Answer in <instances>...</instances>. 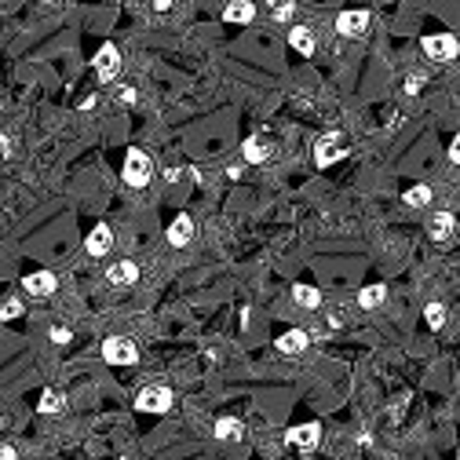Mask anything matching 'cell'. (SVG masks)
Instances as JSON below:
<instances>
[{"instance_id": "obj_8", "label": "cell", "mask_w": 460, "mask_h": 460, "mask_svg": "<svg viewBox=\"0 0 460 460\" xmlns=\"http://www.w3.org/2000/svg\"><path fill=\"white\" fill-rule=\"evenodd\" d=\"M85 253L102 260V256H110L114 253V230L107 223H99L95 230H88V238H85Z\"/></svg>"}, {"instance_id": "obj_7", "label": "cell", "mask_w": 460, "mask_h": 460, "mask_svg": "<svg viewBox=\"0 0 460 460\" xmlns=\"http://www.w3.org/2000/svg\"><path fill=\"white\" fill-rule=\"evenodd\" d=\"M95 73H99L102 85H114V80H117V73H121V52H117L114 44H102V48H99V55H95Z\"/></svg>"}, {"instance_id": "obj_24", "label": "cell", "mask_w": 460, "mask_h": 460, "mask_svg": "<svg viewBox=\"0 0 460 460\" xmlns=\"http://www.w3.org/2000/svg\"><path fill=\"white\" fill-rule=\"evenodd\" d=\"M18 315H23V300H18V296H8L4 303H0V322H11Z\"/></svg>"}, {"instance_id": "obj_33", "label": "cell", "mask_w": 460, "mask_h": 460, "mask_svg": "<svg viewBox=\"0 0 460 460\" xmlns=\"http://www.w3.org/2000/svg\"><path fill=\"white\" fill-rule=\"evenodd\" d=\"M117 99H121V102H135V88H121Z\"/></svg>"}, {"instance_id": "obj_3", "label": "cell", "mask_w": 460, "mask_h": 460, "mask_svg": "<svg viewBox=\"0 0 460 460\" xmlns=\"http://www.w3.org/2000/svg\"><path fill=\"white\" fill-rule=\"evenodd\" d=\"M420 52L431 62H453L460 55V44L453 33H428V37H420Z\"/></svg>"}, {"instance_id": "obj_1", "label": "cell", "mask_w": 460, "mask_h": 460, "mask_svg": "<svg viewBox=\"0 0 460 460\" xmlns=\"http://www.w3.org/2000/svg\"><path fill=\"white\" fill-rule=\"evenodd\" d=\"M121 179L132 186V190H143V186H150L154 179V157L139 150V146H132L128 154H124V169H121Z\"/></svg>"}, {"instance_id": "obj_6", "label": "cell", "mask_w": 460, "mask_h": 460, "mask_svg": "<svg viewBox=\"0 0 460 460\" xmlns=\"http://www.w3.org/2000/svg\"><path fill=\"white\" fill-rule=\"evenodd\" d=\"M337 33L340 37H351V40H358V37H365L369 33V11H340L337 15Z\"/></svg>"}, {"instance_id": "obj_4", "label": "cell", "mask_w": 460, "mask_h": 460, "mask_svg": "<svg viewBox=\"0 0 460 460\" xmlns=\"http://www.w3.org/2000/svg\"><path fill=\"white\" fill-rule=\"evenodd\" d=\"M340 157H347V139L340 132H325L315 143V164L318 169H329V164H337Z\"/></svg>"}, {"instance_id": "obj_17", "label": "cell", "mask_w": 460, "mask_h": 460, "mask_svg": "<svg viewBox=\"0 0 460 460\" xmlns=\"http://www.w3.org/2000/svg\"><path fill=\"white\" fill-rule=\"evenodd\" d=\"M216 438H223V442H238V438H245V424L238 420V416H219L216 420Z\"/></svg>"}, {"instance_id": "obj_19", "label": "cell", "mask_w": 460, "mask_h": 460, "mask_svg": "<svg viewBox=\"0 0 460 460\" xmlns=\"http://www.w3.org/2000/svg\"><path fill=\"white\" fill-rule=\"evenodd\" d=\"M37 409L44 413V416H59L62 409H66V394L55 391V387H48L44 394H40V406H37Z\"/></svg>"}, {"instance_id": "obj_27", "label": "cell", "mask_w": 460, "mask_h": 460, "mask_svg": "<svg viewBox=\"0 0 460 460\" xmlns=\"http://www.w3.org/2000/svg\"><path fill=\"white\" fill-rule=\"evenodd\" d=\"M48 337H52V344H59V347H66V344L73 340V332H70L66 325H52V332H48Z\"/></svg>"}, {"instance_id": "obj_5", "label": "cell", "mask_w": 460, "mask_h": 460, "mask_svg": "<svg viewBox=\"0 0 460 460\" xmlns=\"http://www.w3.org/2000/svg\"><path fill=\"white\" fill-rule=\"evenodd\" d=\"M102 358H107L110 365H135L139 347L128 337H110V340H102Z\"/></svg>"}, {"instance_id": "obj_28", "label": "cell", "mask_w": 460, "mask_h": 460, "mask_svg": "<svg viewBox=\"0 0 460 460\" xmlns=\"http://www.w3.org/2000/svg\"><path fill=\"white\" fill-rule=\"evenodd\" d=\"M449 161H453V164H460V135L449 143Z\"/></svg>"}, {"instance_id": "obj_37", "label": "cell", "mask_w": 460, "mask_h": 460, "mask_svg": "<svg viewBox=\"0 0 460 460\" xmlns=\"http://www.w3.org/2000/svg\"><path fill=\"white\" fill-rule=\"evenodd\" d=\"M456 460H460V453H456Z\"/></svg>"}, {"instance_id": "obj_16", "label": "cell", "mask_w": 460, "mask_h": 460, "mask_svg": "<svg viewBox=\"0 0 460 460\" xmlns=\"http://www.w3.org/2000/svg\"><path fill=\"white\" fill-rule=\"evenodd\" d=\"M241 157H245L248 164H263V161L270 157V143H267V139H260V135L245 139V143H241Z\"/></svg>"}, {"instance_id": "obj_9", "label": "cell", "mask_w": 460, "mask_h": 460, "mask_svg": "<svg viewBox=\"0 0 460 460\" xmlns=\"http://www.w3.org/2000/svg\"><path fill=\"white\" fill-rule=\"evenodd\" d=\"M107 282L114 289H124V285H135L139 282V263L135 260H114L107 267Z\"/></svg>"}, {"instance_id": "obj_11", "label": "cell", "mask_w": 460, "mask_h": 460, "mask_svg": "<svg viewBox=\"0 0 460 460\" xmlns=\"http://www.w3.org/2000/svg\"><path fill=\"white\" fill-rule=\"evenodd\" d=\"M253 18H256L253 0H230V4L223 8V23H230V26H248Z\"/></svg>"}, {"instance_id": "obj_35", "label": "cell", "mask_w": 460, "mask_h": 460, "mask_svg": "<svg viewBox=\"0 0 460 460\" xmlns=\"http://www.w3.org/2000/svg\"><path fill=\"white\" fill-rule=\"evenodd\" d=\"M267 4H270V8H274V4H282V0H267Z\"/></svg>"}, {"instance_id": "obj_22", "label": "cell", "mask_w": 460, "mask_h": 460, "mask_svg": "<svg viewBox=\"0 0 460 460\" xmlns=\"http://www.w3.org/2000/svg\"><path fill=\"white\" fill-rule=\"evenodd\" d=\"M409 208H428L431 201H435V194H431V186L428 183H416V186H409L406 190V198H402Z\"/></svg>"}, {"instance_id": "obj_20", "label": "cell", "mask_w": 460, "mask_h": 460, "mask_svg": "<svg viewBox=\"0 0 460 460\" xmlns=\"http://www.w3.org/2000/svg\"><path fill=\"white\" fill-rule=\"evenodd\" d=\"M384 300H387V285H365L362 292H358V303L365 307V310H376V307H384Z\"/></svg>"}, {"instance_id": "obj_14", "label": "cell", "mask_w": 460, "mask_h": 460, "mask_svg": "<svg viewBox=\"0 0 460 460\" xmlns=\"http://www.w3.org/2000/svg\"><path fill=\"white\" fill-rule=\"evenodd\" d=\"M453 230H456V219L449 216V212H435L431 216V223H428V234H431V241H449L453 238Z\"/></svg>"}, {"instance_id": "obj_23", "label": "cell", "mask_w": 460, "mask_h": 460, "mask_svg": "<svg viewBox=\"0 0 460 460\" xmlns=\"http://www.w3.org/2000/svg\"><path fill=\"white\" fill-rule=\"evenodd\" d=\"M424 318H428L431 329H442L446 325V303H428L424 307Z\"/></svg>"}, {"instance_id": "obj_15", "label": "cell", "mask_w": 460, "mask_h": 460, "mask_svg": "<svg viewBox=\"0 0 460 460\" xmlns=\"http://www.w3.org/2000/svg\"><path fill=\"white\" fill-rule=\"evenodd\" d=\"M274 347H278L282 354H292V358H296V354L307 351V332H303V329H289V332H282V337H278Z\"/></svg>"}, {"instance_id": "obj_18", "label": "cell", "mask_w": 460, "mask_h": 460, "mask_svg": "<svg viewBox=\"0 0 460 460\" xmlns=\"http://www.w3.org/2000/svg\"><path fill=\"white\" fill-rule=\"evenodd\" d=\"M289 44L300 55H315V33H310L307 26H289Z\"/></svg>"}, {"instance_id": "obj_13", "label": "cell", "mask_w": 460, "mask_h": 460, "mask_svg": "<svg viewBox=\"0 0 460 460\" xmlns=\"http://www.w3.org/2000/svg\"><path fill=\"white\" fill-rule=\"evenodd\" d=\"M285 438L292 446H300V449H315L322 442V424H300V428H292Z\"/></svg>"}, {"instance_id": "obj_25", "label": "cell", "mask_w": 460, "mask_h": 460, "mask_svg": "<svg viewBox=\"0 0 460 460\" xmlns=\"http://www.w3.org/2000/svg\"><path fill=\"white\" fill-rule=\"evenodd\" d=\"M270 11H274V23H292V15H296V4H292V0H282V4H274Z\"/></svg>"}, {"instance_id": "obj_26", "label": "cell", "mask_w": 460, "mask_h": 460, "mask_svg": "<svg viewBox=\"0 0 460 460\" xmlns=\"http://www.w3.org/2000/svg\"><path fill=\"white\" fill-rule=\"evenodd\" d=\"M424 85H428V77H424V73H409L402 88H406V95H420V92H424Z\"/></svg>"}, {"instance_id": "obj_12", "label": "cell", "mask_w": 460, "mask_h": 460, "mask_svg": "<svg viewBox=\"0 0 460 460\" xmlns=\"http://www.w3.org/2000/svg\"><path fill=\"white\" fill-rule=\"evenodd\" d=\"M190 241H194V219L183 212V216H176V219L169 223V245H172V248H186Z\"/></svg>"}, {"instance_id": "obj_31", "label": "cell", "mask_w": 460, "mask_h": 460, "mask_svg": "<svg viewBox=\"0 0 460 460\" xmlns=\"http://www.w3.org/2000/svg\"><path fill=\"white\" fill-rule=\"evenodd\" d=\"M8 154H11V139H8V135H0V161H4Z\"/></svg>"}, {"instance_id": "obj_34", "label": "cell", "mask_w": 460, "mask_h": 460, "mask_svg": "<svg viewBox=\"0 0 460 460\" xmlns=\"http://www.w3.org/2000/svg\"><path fill=\"white\" fill-rule=\"evenodd\" d=\"M164 179H169V183H179V179H183V172H179V169H169V172H164Z\"/></svg>"}, {"instance_id": "obj_36", "label": "cell", "mask_w": 460, "mask_h": 460, "mask_svg": "<svg viewBox=\"0 0 460 460\" xmlns=\"http://www.w3.org/2000/svg\"><path fill=\"white\" fill-rule=\"evenodd\" d=\"M40 4H55V0H40Z\"/></svg>"}, {"instance_id": "obj_21", "label": "cell", "mask_w": 460, "mask_h": 460, "mask_svg": "<svg viewBox=\"0 0 460 460\" xmlns=\"http://www.w3.org/2000/svg\"><path fill=\"white\" fill-rule=\"evenodd\" d=\"M292 300H296L300 307H310V310H315V307H322V289H315V285H292Z\"/></svg>"}, {"instance_id": "obj_2", "label": "cell", "mask_w": 460, "mask_h": 460, "mask_svg": "<svg viewBox=\"0 0 460 460\" xmlns=\"http://www.w3.org/2000/svg\"><path fill=\"white\" fill-rule=\"evenodd\" d=\"M172 402H176V394H172V387H164V384H146L135 394V409L139 413H169Z\"/></svg>"}, {"instance_id": "obj_10", "label": "cell", "mask_w": 460, "mask_h": 460, "mask_svg": "<svg viewBox=\"0 0 460 460\" xmlns=\"http://www.w3.org/2000/svg\"><path fill=\"white\" fill-rule=\"evenodd\" d=\"M23 289H26V296L44 300V296H52V292L59 289V278L52 274V270H33V274H26Z\"/></svg>"}, {"instance_id": "obj_32", "label": "cell", "mask_w": 460, "mask_h": 460, "mask_svg": "<svg viewBox=\"0 0 460 460\" xmlns=\"http://www.w3.org/2000/svg\"><path fill=\"white\" fill-rule=\"evenodd\" d=\"M329 325L340 329V325H344V310H332V315H329Z\"/></svg>"}, {"instance_id": "obj_30", "label": "cell", "mask_w": 460, "mask_h": 460, "mask_svg": "<svg viewBox=\"0 0 460 460\" xmlns=\"http://www.w3.org/2000/svg\"><path fill=\"white\" fill-rule=\"evenodd\" d=\"M0 460H18V449L15 446H0Z\"/></svg>"}, {"instance_id": "obj_29", "label": "cell", "mask_w": 460, "mask_h": 460, "mask_svg": "<svg viewBox=\"0 0 460 460\" xmlns=\"http://www.w3.org/2000/svg\"><path fill=\"white\" fill-rule=\"evenodd\" d=\"M172 4H176V0H150L154 11H172Z\"/></svg>"}]
</instances>
